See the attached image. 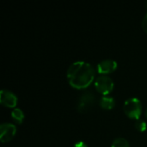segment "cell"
Listing matches in <instances>:
<instances>
[{"label": "cell", "mask_w": 147, "mask_h": 147, "mask_svg": "<svg viewBox=\"0 0 147 147\" xmlns=\"http://www.w3.org/2000/svg\"><path fill=\"white\" fill-rule=\"evenodd\" d=\"M146 8H147V2L146 3Z\"/></svg>", "instance_id": "15"}, {"label": "cell", "mask_w": 147, "mask_h": 147, "mask_svg": "<svg viewBox=\"0 0 147 147\" xmlns=\"http://www.w3.org/2000/svg\"><path fill=\"white\" fill-rule=\"evenodd\" d=\"M146 119H147V109H146Z\"/></svg>", "instance_id": "14"}, {"label": "cell", "mask_w": 147, "mask_h": 147, "mask_svg": "<svg viewBox=\"0 0 147 147\" xmlns=\"http://www.w3.org/2000/svg\"><path fill=\"white\" fill-rule=\"evenodd\" d=\"M16 127L11 123H3L0 126V140L3 143L10 141L16 135Z\"/></svg>", "instance_id": "5"}, {"label": "cell", "mask_w": 147, "mask_h": 147, "mask_svg": "<svg viewBox=\"0 0 147 147\" xmlns=\"http://www.w3.org/2000/svg\"><path fill=\"white\" fill-rule=\"evenodd\" d=\"M135 128L140 131V132H145L147 128L146 123L144 121H141V120H137L136 122H135Z\"/></svg>", "instance_id": "11"}, {"label": "cell", "mask_w": 147, "mask_h": 147, "mask_svg": "<svg viewBox=\"0 0 147 147\" xmlns=\"http://www.w3.org/2000/svg\"><path fill=\"white\" fill-rule=\"evenodd\" d=\"M114 82L111 78L107 75L99 76L95 81V87L96 90L102 96H109L114 89Z\"/></svg>", "instance_id": "3"}, {"label": "cell", "mask_w": 147, "mask_h": 147, "mask_svg": "<svg viewBox=\"0 0 147 147\" xmlns=\"http://www.w3.org/2000/svg\"><path fill=\"white\" fill-rule=\"evenodd\" d=\"M99 104L102 109H103L105 110H110V109H114V107L115 105V101L110 96H102L100 99Z\"/></svg>", "instance_id": "8"}, {"label": "cell", "mask_w": 147, "mask_h": 147, "mask_svg": "<svg viewBox=\"0 0 147 147\" xmlns=\"http://www.w3.org/2000/svg\"><path fill=\"white\" fill-rule=\"evenodd\" d=\"M73 147H88V146L84 141H78L77 143H75Z\"/></svg>", "instance_id": "13"}, {"label": "cell", "mask_w": 147, "mask_h": 147, "mask_svg": "<svg viewBox=\"0 0 147 147\" xmlns=\"http://www.w3.org/2000/svg\"><path fill=\"white\" fill-rule=\"evenodd\" d=\"M125 115L133 120H139L142 114V104L141 102L135 97L127 99L123 106Z\"/></svg>", "instance_id": "2"}, {"label": "cell", "mask_w": 147, "mask_h": 147, "mask_svg": "<svg viewBox=\"0 0 147 147\" xmlns=\"http://www.w3.org/2000/svg\"><path fill=\"white\" fill-rule=\"evenodd\" d=\"M111 147H130V146L128 141L124 138H117L113 141Z\"/></svg>", "instance_id": "10"}, {"label": "cell", "mask_w": 147, "mask_h": 147, "mask_svg": "<svg viewBox=\"0 0 147 147\" xmlns=\"http://www.w3.org/2000/svg\"><path fill=\"white\" fill-rule=\"evenodd\" d=\"M142 28H143L144 31L147 33V13L145 15V16L142 20Z\"/></svg>", "instance_id": "12"}, {"label": "cell", "mask_w": 147, "mask_h": 147, "mask_svg": "<svg viewBox=\"0 0 147 147\" xmlns=\"http://www.w3.org/2000/svg\"><path fill=\"white\" fill-rule=\"evenodd\" d=\"M96 71L91 65L84 61L72 63L66 72L69 84L76 90L88 88L95 79Z\"/></svg>", "instance_id": "1"}, {"label": "cell", "mask_w": 147, "mask_h": 147, "mask_svg": "<svg viewBox=\"0 0 147 147\" xmlns=\"http://www.w3.org/2000/svg\"><path fill=\"white\" fill-rule=\"evenodd\" d=\"M0 102L7 108H15L17 104L16 96L8 90H2L0 92Z\"/></svg>", "instance_id": "7"}, {"label": "cell", "mask_w": 147, "mask_h": 147, "mask_svg": "<svg viewBox=\"0 0 147 147\" xmlns=\"http://www.w3.org/2000/svg\"><path fill=\"white\" fill-rule=\"evenodd\" d=\"M118 67L117 62L114 59H104L102 61H101L97 66V71L98 73H100L101 75H108L110 74L112 72H114Z\"/></svg>", "instance_id": "6"}, {"label": "cell", "mask_w": 147, "mask_h": 147, "mask_svg": "<svg viewBox=\"0 0 147 147\" xmlns=\"http://www.w3.org/2000/svg\"><path fill=\"white\" fill-rule=\"evenodd\" d=\"M11 117L17 124H22L24 121V113L20 109H14L11 112Z\"/></svg>", "instance_id": "9"}, {"label": "cell", "mask_w": 147, "mask_h": 147, "mask_svg": "<svg viewBox=\"0 0 147 147\" xmlns=\"http://www.w3.org/2000/svg\"><path fill=\"white\" fill-rule=\"evenodd\" d=\"M95 102H96L95 95L92 92H85L78 99L77 104V109L80 113H85L93 107Z\"/></svg>", "instance_id": "4"}]
</instances>
